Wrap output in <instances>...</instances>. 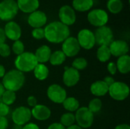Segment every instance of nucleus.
<instances>
[{
    "mask_svg": "<svg viewBox=\"0 0 130 129\" xmlns=\"http://www.w3.org/2000/svg\"><path fill=\"white\" fill-rule=\"evenodd\" d=\"M44 34L45 39L54 44L62 43L66 39L70 36L69 27L60 21H53L45 26Z\"/></svg>",
    "mask_w": 130,
    "mask_h": 129,
    "instance_id": "1",
    "label": "nucleus"
},
{
    "mask_svg": "<svg viewBox=\"0 0 130 129\" xmlns=\"http://www.w3.org/2000/svg\"><path fill=\"white\" fill-rule=\"evenodd\" d=\"M25 83V75L23 72L12 69L6 72L2 78V85L5 90L16 92L24 86Z\"/></svg>",
    "mask_w": 130,
    "mask_h": 129,
    "instance_id": "2",
    "label": "nucleus"
},
{
    "mask_svg": "<svg viewBox=\"0 0 130 129\" xmlns=\"http://www.w3.org/2000/svg\"><path fill=\"white\" fill-rule=\"evenodd\" d=\"M38 62L31 52H24L22 54L17 56L14 59V66L17 70L24 73L34 71Z\"/></svg>",
    "mask_w": 130,
    "mask_h": 129,
    "instance_id": "3",
    "label": "nucleus"
},
{
    "mask_svg": "<svg viewBox=\"0 0 130 129\" xmlns=\"http://www.w3.org/2000/svg\"><path fill=\"white\" fill-rule=\"evenodd\" d=\"M18 11L15 0H2L0 2V20L11 21L16 17Z\"/></svg>",
    "mask_w": 130,
    "mask_h": 129,
    "instance_id": "4",
    "label": "nucleus"
},
{
    "mask_svg": "<svg viewBox=\"0 0 130 129\" xmlns=\"http://www.w3.org/2000/svg\"><path fill=\"white\" fill-rule=\"evenodd\" d=\"M129 86L121 81H115L109 87L108 94L110 97L117 101H123L126 100L129 95Z\"/></svg>",
    "mask_w": 130,
    "mask_h": 129,
    "instance_id": "5",
    "label": "nucleus"
},
{
    "mask_svg": "<svg viewBox=\"0 0 130 129\" xmlns=\"http://www.w3.org/2000/svg\"><path fill=\"white\" fill-rule=\"evenodd\" d=\"M87 18L92 26L100 27L107 25L109 21V15L107 11L103 8H94L88 11Z\"/></svg>",
    "mask_w": 130,
    "mask_h": 129,
    "instance_id": "6",
    "label": "nucleus"
},
{
    "mask_svg": "<svg viewBox=\"0 0 130 129\" xmlns=\"http://www.w3.org/2000/svg\"><path fill=\"white\" fill-rule=\"evenodd\" d=\"M75 122L82 128H90L94 122V114L88 109V107H79L75 112Z\"/></svg>",
    "mask_w": 130,
    "mask_h": 129,
    "instance_id": "7",
    "label": "nucleus"
},
{
    "mask_svg": "<svg viewBox=\"0 0 130 129\" xmlns=\"http://www.w3.org/2000/svg\"><path fill=\"white\" fill-rule=\"evenodd\" d=\"M94 37L95 43L100 46H109L113 40V33L112 29L105 25L103 27H98L95 30Z\"/></svg>",
    "mask_w": 130,
    "mask_h": 129,
    "instance_id": "8",
    "label": "nucleus"
},
{
    "mask_svg": "<svg viewBox=\"0 0 130 129\" xmlns=\"http://www.w3.org/2000/svg\"><path fill=\"white\" fill-rule=\"evenodd\" d=\"M76 39L80 47L83 48L84 49L90 50L96 44L94 32L87 28L79 30Z\"/></svg>",
    "mask_w": 130,
    "mask_h": 129,
    "instance_id": "9",
    "label": "nucleus"
},
{
    "mask_svg": "<svg viewBox=\"0 0 130 129\" xmlns=\"http://www.w3.org/2000/svg\"><path fill=\"white\" fill-rule=\"evenodd\" d=\"M31 111L27 106H18L12 112L11 119L18 126H22L27 124L31 119Z\"/></svg>",
    "mask_w": 130,
    "mask_h": 129,
    "instance_id": "10",
    "label": "nucleus"
},
{
    "mask_svg": "<svg viewBox=\"0 0 130 129\" xmlns=\"http://www.w3.org/2000/svg\"><path fill=\"white\" fill-rule=\"evenodd\" d=\"M46 94L49 100L55 103H62L67 97V93L65 88L57 84L50 85L47 88Z\"/></svg>",
    "mask_w": 130,
    "mask_h": 129,
    "instance_id": "11",
    "label": "nucleus"
},
{
    "mask_svg": "<svg viewBox=\"0 0 130 129\" xmlns=\"http://www.w3.org/2000/svg\"><path fill=\"white\" fill-rule=\"evenodd\" d=\"M58 15L59 21L67 27L73 25L76 21V12L69 5H62L59 10Z\"/></svg>",
    "mask_w": 130,
    "mask_h": 129,
    "instance_id": "12",
    "label": "nucleus"
},
{
    "mask_svg": "<svg viewBox=\"0 0 130 129\" xmlns=\"http://www.w3.org/2000/svg\"><path fill=\"white\" fill-rule=\"evenodd\" d=\"M62 43V51L66 57H75L80 52L81 47L76 37L69 36Z\"/></svg>",
    "mask_w": 130,
    "mask_h": 129,
    "instance_id": "13",
    "label": "nucleus"
},
{
    "mask_svg": "<svg viewBox=\"0 0 130 129\" xmlns=\"http://www.w3.org/2000/svg\"><path fill=\"white\" fill-rule=\"evenodd\" d=\"M27 23L33 28H40L46 25L47 16L45 12L37 10L30 14L27 17Z\"/></svg>",
    "mask_w": 130,
    "mask_h": 129,
    "instance_id": "14",
    "label": "nucleus"
},
{
    "mask_svg": "<svg viewBox=\"0 0 130 129\" xmlns=\"http://www.w3.org/2000/svg\"><path fill=\"white\" fill-rule=\"evenodd\" d=\"M80 80L79 71L72 67H65L62 75L63 84L69 87L75 86Z\"/></svg>",
    "mask_w": 130,
    "mask_h": 129,
    "instance_id": "15",
    "label": "nucleus"
},
{
    "mask_svg": "<svg viewBox=\"0 0 130 129\" xmlns=\"http://www.w3.org/2000/svg\"><path fill=\"white\" fill-rule=\"evenodd\" d=\"M3 29L6 38L12 41H16L20 40L22 34V31H21V26L17 22L14 21H8L5 24V27Z\"/></svg>",
    "mask_w": 130,
    "mask_h": 129,
    "instance_id": "16",
    "label": "nucleus"
},
{
    "mask_svg": "<svg viewBox=\"0 0 130 129\" xmlns=\"http://www.w3.org/2000/svg\"><path fill=\"white\" fill-rule=\"evenodd\" d=\"M108 46L111 56H113L117 58L128 54L129 50V47L127 42L123 40H113L112 43Z\"/></svg>",
    "mask_w": 130,
    "mask_h": 129,
    "instance_id": "17",
    "label": "nucleus"
},
{
    "mask_svg": "<svg viewBox=\"0 0 130 129\" xmlns=\"http://www.w3.org/2000/svg\"><path fill=\"white\" fill-rule=\"evenodd\" d=\"M31 116L38 121H45L51 116V110L43 104H37L30 109Z\"/></svg>",
    "mask_w": 130,
    "mask_h": 129,
    "instance_id": "18",
    "label": "nucleus"
},
{
    "mask_svg": "<svg viewBox=\"0 0 130 129\" xmlns=\"http://www.w3.org/2000/svg\"><path fill=\"white\" fill-rule=\"evenodd\" d=\"M16 2L18 10L26 14H30L40 7L39 0H17Z\"/></svg>",
    "mask_w": 130,
    "mask_h": 129,
    "instance_id": "19",
    "label": "nucleus"
},
{
    "mask_svg": "<svg viewBox=\"0 0 130 129\" xmlns=\"http://www.w3.org/2000/svg\"><path fill=\"white\" fill-rule=\"evenodd\" d=\"M108 89H109V87L103 80L94 81V83L91 84V87H90L91 94H93L94 96L97 97H104L106 94H107Z\"/></svg>",
    "mask_w": 130,
    "mask_h": 129,
    "instance_id": "20",
    "label": "nucleus"
},
{
    "mask_svg": "<svg viewBox=\"0 0 130 129\" xmlns=\"http://www.w3.org/2000/svg\"><path fill=\"white\" fill-rule=\"evenodd\" d=\"M52 51L50 46L47 45H43L38 47L34 53V56L38 62V63L45 64L49 62Z\"/></svg>",
    "mask_w": 130,
    "mask_h": 129,
    "instance_id": "21",
    "label": "nucleus"
},
{
    "mask_svg": "<svg viewBox=\"0 0 130 129\" xmlns=\"http://www.w3.org/2000/svg\"><path fill=\"white\" fill-rule=\"evenodd\" d=\"M72 5L75 11H89L94 6V0H72Z\"/></svg>",
    "mask_w": 130,
    "mask_h": 129,
    "instance_id": "22",
    "label": "nucleus"
},
{
    "mask_svg": "<svg viewBox=\"0 0 130 129\" xmlns=\"http://www.w3.org/2000/svg\"><path fill=\"white\" fill-rule=\"evenodd\" d=\"M116 65L117 71L123 75L128 74L130 71V56L126 54L119 57L117 59Z\"/></svg>",
    "mask_w": 130,
    "mask_h": 129,
    "instance_id": "23",
    "label": "nucleus"
},
{
    "mask_svg": "<svg viewBox=\"0 0 130 129\" xmlns=\"http://www.w3.org/2000/svg\"><path fill=\"white\" fill-rule=\"evenodd\" d=\"M34 77L39 81H44L46 80L50 74V70L48 67L45 64L38 63L37 66L34 69Z\"/></svg>",
    "mask_w": 130,
    "mask_h": 129,
    "instance_id": "24",
    "label": "nucleus"
},
{
    "mask_svg": "<svg viewBox=\"0 0 130 129\" xmlns=\"http://www.w3.org/2000/svg\"><path fill=\"white\" fill-rule=\"evenodd\" d=\"M62 106H63V108L66 110H67L69 113H74L78 109L80 104H79L78 100L76 98L73 97H66V100L63 101Z\"/></svg>",
    "mask_w": 130,
    "mask_h": 129,
    "instance_id": "25",
    "label": "nucleus"
},
{
    "mask_svg": "<svg viewBox=\"0 0 130 129\" xmlns=\"http://www.w3.org/2000/svg\"><path fill=\"white\" fill-rule=\"evenodd\" d=\"M66 56L62 52V50H56L51 53L49 62H50L52 65L58 66V65H62L66 61Z\"/></svg>",
    "mask_w": 130,
    "mask_h": 129,
    "instance_id": "26",
    "label": "nucleus"
},
{
    "mask_svg": "<svg viewBox=\"0 0 130 129\" xmlns=\"http://www.w3.org/2000/svg\"><path fill=\"white\" fill-rule=\"evenodd\" d=\"M111 53L107 46H100L97 50V58L101 62H106L110 60Z\"/></svg>",
    "mask_w": 130,
    "mask_h": 129,
    "instance_id": "27",
    "label": "nucleus"
},
{
    "mask_svg": "<svg viewBox=\"0 0 130 129\" xmlns=\"http://www.w3.org/2000/svg\"><path fill=\"white\" fill-rule=\"evenodd\" d=\"M107 10L112 14H118L123 8L122 0H108L107 2Z\"/></svg>",
    "mask_w": 130,
    "mask_h": 129,
    "instance_id": "28",
    "label": "nucleus"
},
{
    "mask_svg": "<svg viewBox=\"0 0 130 129\" xmlns=\"http://www.w3.org/2000/svg\"><path fill=\"white\" fill-rule=\"evenodd\" d=\"M16 100V94L14 91L5 90L1 97V102L6 104L7 106L12 105Z\"/></svg>",
    "mask_w": 130,
    "mask_h": 129,
    "instance_id": "29",
    "label": "nucleus"
},
{
    "mask_svg": "<svg viewBox=\"0 0 130 129\" xmlns=\"http://www.w3.org/2000/svg\"><path fill=\"white\" fill-rule=\"evenodd\" d=\"M61 125H62L65 128L69 127L75 123V115L72 113H66L61 116L60 118V122Z\"/></svg>",
    "mask_w": 130,
    "mask_h": 129,
    "instance_id": "30",
    "label": "nucleus"
},
{
    "mask_svg": "<svg viewBox=\"0 0 130 129\" xmlns=\"http://www.w3.org/2000/svg\"><path fill=\"white\" fill-rule=\"evenodd\" d=\"M88 108L93 114L98 113L101 110L102 101L99 98H94L89 102Z\"/></svg>",
    "mask_w": 130,
    "mask_h": 129,
    "instance_id": "31",
    "label": "nucleus"
},
{
    "mask_svg": "<svg viewBox=\"0 0 130 129\" xmlns=\"http://www.w3.org/2000/svg\"><path fill=\"white\" fill-rule=\"evenodd\" d=\"M87 66H88V61L83 57H78V58H76L72 62V67L79 71L81 70L85 69Z\"/></svg>",
    "mask_w": 130,
    "mask_h": 129,
    "instance_id": "32",
    "label": "nucleus"
},
{
    "mask_svg": "<svg viewBox=\"0 0 130 129\" xmlns=\"http://www.w3.org/2000/svg\"><path fill=\"white\" fill-rule=\"evenodd\" d=\"M11 49L16 56H19L24 52V44L20 40L14 41Z\"/></svg>",
    "mask_w": 130,
    "mask_h": 129,
    "instance_id": "33",
    "label": "nucleus"
},
{
    "mask_svg": "<svg viewBox=\"0 0 130 129\" xmlns=\"http://www.w3.org/2000/svg\"><path fill=\"white\" fill-rule=\"evenodd\" d=\"M31 35L33 38L35 40H42L44 39L45 34H44V29L43 27L40 28H34L31 31Z\"/></svg>",
    "mask_w": 130,
    "mask_h": 129,
    "instance_id": "34",
    "label": "nucleus"
},
{
    "mask_svg": "<svg viewBox=\"0 0 130 129\" xmlns=\"http://www.w3.org/2000/svg\"><path fill=\"white\" fill-rule=\"evenodd\" d=\"M11 49L7 43H2L0 45V56L2 57L6 58L11 55Z\"/></svg>",
    "mask_w": 130,
    "mask_h": 129,
    "instance_id": "35",
    "label": "nucleus"
},
{
    "mask_svg": "<svg viewBox=\"0 0 130 129\" xmlns=\"http://www.w3.org/2000/svg\"><path fill=\"white\" fill-rule=\"evenodd\" d=\"M10 113V107L0 101V117H6Z\"/></svg>",
    "mask_w": 130,
    "mask_h": 129,
    "instance_id": "36",
    "label": "nucleus"
},
{
    "mask_svg": "<svg viewBox=\"0 0 130 129\" xmlns=\"http://www.w3.org/2000/svg\"><path fill=\"white\" fill-rule=\"evenodd\" d=\"M107 71H109V73L111 75H116L117 71V65L115 62H110L107 64Z\"/></svg>",
    "mask_w": 130,
    "mask_h": 129,
    "instance_id": "37",
    "label": "nucleus"
},
{
    "mask_svg": "<svg viewBox=\"0 0 130 129\" xmlns=\"http://www.w3.org/2000/svg\"><path fill=\"white\" fill-rule=\"evenodd\" d=\"M27 103L29 106L33 108L36 105H37V100L34 96H29L27 99Z\"/></svg>",
    "mask_w": 130,
    "mask_h": 129,
    "instance_id": "38",
    "label": "nucleus"
},
{
    "mask_svg": "<svg viewBox=\"0 0 130 129\" xmlns=\"http://www.w3.org/2000/svg\"><path fill=\"white\" fill-rule=\"evenodd\" d=\"M8 121L6 117H0V129H7Z\"/></svg>",
    "mask_w": 130,
    "mask_h": 129,
    "instance_id": "39",
    "label": "nucleus"
},
{
    "mask_svg": "<svg viewBox=\"0 0 130 129\" xmlns=\"http://www.w3.org/2000/svg\"><path fill=\"white\" fill-rule=\"evenodd\" d=\"M47 129H66V128L59 122H53L49 125Z\"/></svg>",
    "mask_w": 130,
    "mask_h": 129,
    "instance_id": "40",
    "label": "nucleus"
},
{
    "mask_svg": "<svg viewBox=\"0 0 130 129\" xmlns=\"http://www.w3.org/2000/svg\"><path fill=\"white\" fill-rule=\"evenodd\" d=\"M21 129H40V127L35 124V123H32V122H28L27 124L24 125L23 126V128H21Z\"/></svg>",
    "mask_w": 130,
    "mask_h": 129,
    "instance_id": "41",
    "label": "nucleus"
},
{
    "mask_svg": "<svg viewBox=\"0 0 130 129\" xmlns=\"http://www.w3.org/2000/svg\"><path fill=\"white\" fill-rule=\"evenodd\" d=\"M103 81L107 84V85L108 87H110L111 84H113L115 82L114 78H113V77H111V76H107V77H105Z\"/></svg>",
    "mask_w": 130,
    "mask_h": 129,
    "instance_id": "42",
    "label": "nucleus"
},
{
    "mask_svg": "<svg viewBox=\"0 0 130 129\" xmlns=\"http://www.w3.org/2000/svg\"><path fill=\"white\" fill-rule=\"evenodd\" d=\"M6 36L5 34V31H4V29L0 27V45L2 44V43H5V40H6Z\"/></svg>",
    "mask_w": 130,
    "mask_h": 129,
    "instance_id": "43",
    "label": "nucleus"
},
{
    "mask_svg": "<svg viewBox=\"0 0 130 129\" xmlns=\"http://www.w3.org/2000/svg\"><path fill=\"white\" fill-rule=\"evenodd\" d=\"M114 129H130V126L127 124H120L117 125Z\"/></svg>",
    "mask_w": 130,
    "mask_h": 129,
    "instance_id": "44",
    "label": "nucleus"
},
{
    "mask_svg": "<svg viewBox=\"0 0 130 129\" xmlns=\"http://www.w3.org/2000/svg\"><path fill=\"white\" fill-rule=\"evenodd\" d=\"M6 71H5V67L0 64V78H2L4 77V75H5Z\"/></svg>",
    "mask_w": 130,
    "mask_h": 129,
    "instance_id": "45",
    "label": "nucleus"
},
{
    "mask_svg": "<svg viewBox=\"0 0 130 129\" xmlns=\"http://www.w3.org/2000/svg\"><path fill=\"white\" fill-rule=\"evenodd\" d=\"M66 129H83V128H81L80 126H78V125L74 124V125H71V126H69V127L66 128Z\"/></svg>",
    "mask_w": 130,
    "mask_h": 129,
    "instance_id": "46",
    "label": "nucleus"
},
{
    "mask_svg": "<svg viewBox=\"0 0 130 129\" xmlns=\"http://www.w3.org/2000/svg\"><path fill=\"white\" fill-rule=\"evenodd\" d=\"M5 87H3V85H2V82H0V98H1V97L2 96L3 93L5 92Z\"/></svg>",
    "mask_w": 130,
    "mask_h": 129,
    "instance_id": "47",
    "label": "nucleus"
}]
</instances>
